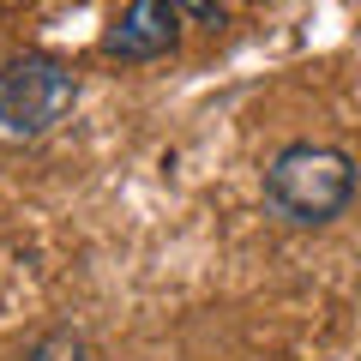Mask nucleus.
<instances>
[{
	"label": "nucleus",
	"instance_id": "1",
	"mask_svg": "<svg viewBox=\"0 0 361 361\" xmlns=\"http://www.w3.org/2000/svg\"><path fill=\"white\" fill-rule=\"evenodd\" d=\"M355 199V163L337 145H283L265 169V205L295 229H319V223L343 217Z\"/></svg>",
	"mask_w": 361,
	"mask_h": 361
},
{
	"label": "nucleus",
	"instance_id": "2",
	"mask_svg": "<svg viewBox=\"0 0 361 361\" xmlns=\"http://www.w3.org/2000/svg\"><path fill=\"white\" fill-rule=\"evenodd\" d=\"M73 97H78V78L66 73L61 61H49V54L13 61L0 73V139L6 145L42 139V133L73 109Z\"/></svg>",
	"mask_w": 361,
	"mask_h": 361
},
{
	"label": "nucleus",
	"instance_id": "3",
	"mask_svg": "<svg viewBox=\"0 0 361 361\" xmlns=\"http://www.w3.org/2000/svg\"><path fill=\"white\" fill-rule=\"evenodd\" d=\"M180 25L187 18H180L175 0H127L103 37V54H115V61H163L180 42Z\"/></svg>",
	"mask_w": 361,
	"mask_h": 361
},
{
	"label": "nucleus",
	"instance_id": "4",
	"mask_svg": "<svg viewBox=\"0 0 361 361\" xmlns=\"http://www.w3.org/2000/svg\"><path fill=\"white\" fill-rule=\"evenodd\" d=\"M25 361H90V343L78 331H49L25 349Z\"/></svg>",
	"mask_w": 361,
	"mask_h": 361
},
{
	"label": "nucleus",
	"instance_id": "5",
	"mask_svg": "<svg viewBox=\"0 0 361 361\" xmlns=\"http://www.w3.org/2000/svg\"><path fill=\"white\" fill-rule=\"evenodd\" d=\"M175 6H180L187 25H211V30L223 25V0H175Z\"/></svg>",
	"mask_w": 361,
	"mask_h": 361
}]
</instances>
